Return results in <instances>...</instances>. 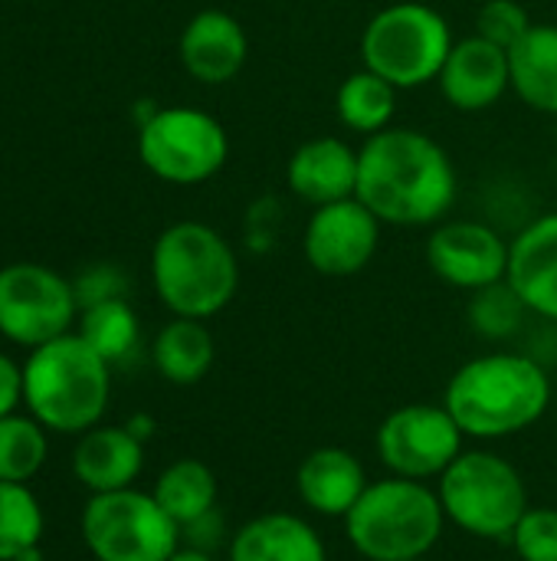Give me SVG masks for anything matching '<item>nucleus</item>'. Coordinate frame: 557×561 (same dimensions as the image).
Here are the masks:
<instances>
[{
	"label": "nucleus",
	"instance_id": "1",
	"mask_svg": "<svg viewBox=\"0 0 557 561\" xmlns=\"http://www.w3.org/2000/svg\"><path fill=\"white\" fill-rule=\"evenodd\" d=\"M381 224H437L456 201V168L440 141L417 128H384L358 151V194Z\"/></svg>",
	"mask_w": 557,
	"mask_h": 561
},
{
	"label": "nucleus",
	"instance_id": "2",
	"mask_svg": "<svg viewBox=\"0 0 557 561\" xmlns=\"http://www.w3.org/2000/svg\"><path fill=\"white\" fill-rule=\"evenodd\" d=\"M552 404L548 371L529 355H483L446 385L443 408L476 440L512 437L545 417Z\"/></svg>",
	"mask_w": 557,
	"mask_h": 561
},
{
	"label": "nucleus",
	"instance_id": "3",
	"mask_svg": "<svg viewBox=\"0 0 557 561\" xmlns=\"http://www.w3.org/2000/svg\"><path fill=\"white\" fill-rule=\"evenodd\" d=\"M112 394V365L76 332H66L23 362V404L53 434L98 427Z\"/></svg>",
	"mask_w": 557,
	"mask_h": 561
},
{
	"label": "nucleus",
	"instance_id": "4",
	"mask_svg": "<svg viewBox=\"0 0 557 561\" xmlns=\"http://www.w3.org/2000/svg\"><path fill=\"white\" fill-rule=\"evenodd\" d=\"M151 279L174 316L210 319L233 302L240 263L223 233L197 220H181L154 240Z\"/></svg>",
	"mask_w": 557,
	"mask_h": 561
},
{
	"label": "nucleus",
	"instance_id": "5",
	"mask_svg": "<svg viewBox=\"0 0 557 561\" xmlns=\"http://www.w3.org/2000/svg\"><path fill=\"white\" fill-rule=\"evenodd\" d=\"M443 503L420 480L387 477L368 483L355 510L345 516V533L355 552L368 561L427 559L443 536Z\"/></svg>",
	"mask_w": 557,
	"mask_h": 561
},
{
	"label": "nucleus",
	"instance_id": "6",
	"mask_svg": "<svg viewBox=\"0 0 557 561\" xmlns=\"http://www.w3.org/2000/svg\"><path fill=\"white\" fill-rule=\"evenodd\" d=\"M450 49L453 30L446 16L417 0L384 7L361 33L364 69L378 72L394 89H417L440 79Z\"/></svg>",
	"mask_w": 557,
	"mask_h": 561
},
{
	"label": "nucleus",
	"instance_id": "7",
	"mask_svg": "<svg viewBox=\"0 0 557 561\" xmlns=\"http://www.w3.org/2000/svg\"><path fill=\"white\" fill-rule=\"evenodd\" d=\"M437 496L446 519L479 539H512L529 510L522 473L489 450L460 454L440 477Z\"/></svg>",
	"mask_w": 557,
	"mask_h": 561
},
{
	"label": "nucleus",
	"instance_id": "8",
	"mask_svg": "<svg viewBox=\"0 0 557 561\" xmlns=\"http://www.w3.org/2000/svg\"><path fill=\"white\" fill-rule=\"evenodd\" d=\"M82 542L95 561H167L177 552L181 526L151 493H95L82 510Z\"/></svg>",
	"mask_w": 557,
	"mask_h": 561
},
{
	"label": "nucleus",
	"instance_id": "9",
	"mask_svg": "<svg viewBox=\"0 0 557 561\" xmlns=\"http://www.w3.org/2000/svg\"><path fill=\"white\" fill-rule=\"evenodd\" d=\"M144 168L167 184H200L213 178L230 154L223 125L200 108H161L138 131Z\"/></svg>",
	"mask_w": 557,
	"mask_h": 561
},
{
	"label": "nucleus",
	"instance_id": "10",
	"mask_svg": "<svg viewBox=\"0 0 557 561\" xmlns=\"http://www.w3.org/2000/svg\"><path fill=\"white\" fill-rule=\"evenodd\" d=\"M76 289L53 270L13 263L0 270V335L23 348H39L72 329Z\"/></svg>",
	"mask_w": 557,
	"mask_h": 561
},
{
	"label": "nucleus",
	"instance_id": "11",
	"mask_svg": "<svg viewBox=\"0 0 557 561\" xmlns=\"http://www.w3.org/2000/svg\"><path fill=\"white\" fill-rule=\"evenodd\" d=\"M463 431L440 404H407L384 417L378 431V454L394 477L430 480L443 477L463 454Z\"/></svg>",
	"mask_w": 557,
	"mask_h": 561
},
{
	"label": "nucleus",
	"instance_id": "12",
	"mask_svg": "<svg viewBox=\"0 0 557 561\" xmlns=\"http://www.w3.org/2000/svg\"><path fill=\"white\" fill-rule=\"evenodd\" d=\"M378 243H381V220L358 197L315 207L302 233L305 260L322 276L361 273L374 260Z\"/></svg>",
	"mask_w": 557,
	"mask_h": 561
},
{
	"label": "nucleus",
	"instance_id": "13",
	"mask_svg": "<svg viewBox=\"0 0 557 561\" xmlns=\"http://www.w3.org/2000/svg\"><path fill=\"white\" fill-rule=\"evenodd\" d=\"M430 270L456 289H486L509 273V243L479 220H450L427 240Z\"/></svg>",
	"mask_w": 557,
	"mask_h": 561
},
{
	"label": "nucleus",
	"instance_id": "14",
	"mask_svg": "<svg viewBox=\"0 0 557 561\" xmlns=\"http://www.w3.org/2000/svg\"><path fill=\"white\" fill-rule=\"evenodd\" d=\"M437 82L453 108L483 112V108L496 105L506 95V89H512L509 49L473 33V36L453 43Z\"/></svg>",
	"mask_w": 557,
	"mask_h": 561
},
{
	"label": "nucleus",
	"instance_id": "15",
	"mask_svg": "<svg viewBox=\"0 0 557 561\" xmlns=\"http://www.w3.org/2000/svg\"><path fill=\"white\" fill-rule=\"evenodd\" d=\"M286 181L312 207L348 201L358 194V151L335 135L309 138L292 151Z\"/></svg>",
	"mask_w": 557,
	"mask_h": 561
},
{
	"label": "nucleus",
	"instance_id": "16",
	"mask_svg": "<svg viewBox=\"0 0 557 561\" xmlns=\"http://www.w3.org/2000/svg\"><path fill=\"white\" fill-rule=\"evenodd\" d=\"M250 56L246 30L227 10H200L181 33V62L204 85L230 82Z\"/></svg>",
	"mask_w": 557,
	"mask_h": 561
},
{
	"label": "nucleus",
	"instance_id": "17",
	"mask_svg": "<svg viewBox=\"0 0 557 561\" xmlns=\"http://www.w3.org/2000/svg\"><path fill=\"white\" fill-rule=\"evenodd\" d=\"M506 279L529 312L557 322V214L532 220L509 243Z\"/></svg>",
	"mask_w": 557,
	"mask_h": 561
},
{
	"label": "nucleus",
	"instance_id": "18",
	"mask_svg": "<svg viewBox=\"0 0 557 561\" xmlns=\"http://www.w3.org/2000/svg\"><path fill=\"white\" fill-rule=\"evenodd\" d=\"M144 463V444L128 427H92L72 450L76 480L95 493L128 490Z\"/></svg>",
	"mask_w": 557,
	"mask_h": 561
},
{
	"label": "nucleus",
	"instance_id": "19",
	"mask_svg": "<svg viewBox=\"0 0 557 561\" xmlns=\"http://www.w3.org/2000/svg\"><path fill=\"white\" fill-rule=\"evenodd\" d=\"M295 483H299L302 503L312 513L328 516V519H345L355 510V503L361 500V493L368 490V477H364L361 460L341 447L312 450L302 460Z\"/></svg>",
	"mask_w": 557,
	"mask_h": 561
},
{
	"label": "nucleus",
	"instance_id": "20",
	"mask_svg": "<svg viewBox=\"0 0 557 561\" xmlns=\"http://www.w3.org/2000/svg\"><path fill=\"white\" fill-rule=\"evenodd\" d=\"M230 561H328L318 533L292 513L250 519L230 539Z\"/></svg>",
	"mask_w": 557,
	"mask_h": 561
},
{
	"label": "nucleus",
	"instance_id": "21",
	"mask_svg": "<svg viewBox=\"0 0 557 561\" xmlns=\"http://www.w3.org/2000/svg\"><path fill=\"white\" fill-rule=\"evenodd\" d=\"M512 89L535 112L557 115V26L532 23L529 33L509 49Z\"/></svg>",
	"mask_w": 557,
	"mask_h": 561
},
{
	"label": "nucleus",
	"instance_id": "22",
	"mask_svg": "<svg viewBox=\"0 0 557 561\" xmlns=\"http://www.w3.org/2000/svg\"><path fill=\"white\" fill-rule=\"evenodd\" d=\"M213 355H217V345L204 319H181V316H174V322H167L158 332L154 348H151V358L161 378L181 388L197 385L210 371Z\"/></svg>",
	"mask_w": 557,
	"mask_h": 561
},
{
	"label": "nucleus",
	"instance_id": "23",
	"mask_svg": "<svg viewBox=\"0 0 557 561\" xmlns=\"http://www.w3.org/2000/svg\"><path fill=\"white\" fill-rule=\"evenodd\" d=\"M151 496L181 526V533L213 513L217 477L204 460H174L154 483Z\"/></svg>",
	"mask_w": 557,
	"mask_h": 561
},
{
	"label": "nucleus",
	"instance_id": "24",
	"mask_svg": "<svg viewBox=\"0 0 557 561\" xmlns=\"http://www.w3.org/2000/svg\"><path fill=\"white\" fill-rule=\"evenodd\" d=\"M397 92L401 89H394L378 72L358 69L338 85L335 112H338L341 125H348L351 131L378 135V131L391 128V118L397 112Z\"/></svg>",
	"mask_w": 557,
	"mask_h": 561
},
{
	"label": "nucleus",
	"instance_id": "25",
	"mask_svg": "<svg viewBox=\"0 0 557 561\" xmlns=\"http://www.w3.org/2000/svg\"><path fill=\"white\" fill-rule=\"evenodd\" d=\"M79 335L108 362L118 365L138 348V316L125 299H108L82 309Z\"/></svg>",
	"mask_w": 557,
	"mask_h": 561
},
{
	"label": "nucleus",
	"instance_id": "26",
	"mask_svg": "<svg viewBox=\"0 0 557 561\" xmlns=\"http://www.w3.org/2000/svg\"><path fill=\"white\" fill-rule=\"evenodd\" d=\"M46 427L36 417H0V483H30L46 463Z\"/></svg>",
	"mask_w": 557,
	"mask_h": 561
},
{
	"label": "nucleus",
	"instance_id": "27",
	"mask_svg": "<svg viewBox=\"0 0 557 561\" xmlns=\"http://www.w3.org/2000/svg\"><path fill=\"white\" fill-rule=\"evenodd\" d=\"M43 539V506L26 483H0V561H16Z\"/></svg>",
	"mask_w": 557,
	"mask_h": 561
},
{
	"label": "nucleus",
	"instance_id": "28",
	"mask_svg": "<svg viewBox=\"0 0 557 561\" xmlns=\"http://www.w3.org/2000/svg\"><path fill=\"white\" fill-rule=\"evenodd\" d=\"M525 312L529 309L519 299V293L509 286V279L492 283L486 289H476L473 302H469V322L486 339H509L522 325Z\"/></svg>",
	"mask_w": 557,
	"mask_h": 561
},
{
	"label": "nucleus",
	"instance_id": "29",
	"mask_svg": "<svg viewBox=\"0 0 557 561\" xmlns=\"http://www.w3.org/2000/svg\"><path fill=\"white\" fill-rule=\"evenodd\" d=\"M509 542L522 561H557V510L529 506Z\"/></svg>",
	"mask_w": 557,
	"mask_h": 561
},
{
	"label": "nucleus",
	"instance_id": "30",
	"mask_svg": "<svg viewBox=\"0 0 557 561\" xmlns=\"http://www.w3.org/2000/svg\"><path fill=\"white\" fill-rule=\"evenodd\" d=\"M529 26H532V16L519 0H489V3H483V10L476 16V36H483L502 49H512L529 33Z\"/></svg>",
	"mask_w": 557,
	"mask_h": 561
},
{
	"label": "nucleus",
	"instance_id": "31",
	"mask_svg": "<svg viewBox=\"0 0 557 561\" xmlns=\"http://www.w3.org/2000/svg\"><path fill=\"white\" fill-rule=\"evenodd\" d=\"M76 302L79 309H89L95 302H108V299H121V289H125V279L108 270V266H98V270H89L76 286Z\"/></svg>",
	"mask_w": 557,
	"mask_h": 561
},
{
	"label": "nucleus",
	"instance_id": "32",
	"mask_svg": "<svg viewBox=\"0 0 557 561\" xmlns=\"http://www.w3.org/2000/svg\"><path fill=\"white\" fill-rule=\"evenodd\" d=\"M20 401H23V368H16V362L0 352V417L13 414Z\"/></svg>",
	"mask_w": 557,
	"mask_h": 561
},
{
	"label": "nucleus",
	"instance_id": "33",
	"mask_svg": "<svg viewBox=\"0 0 557 561\" xmlns=\"http://www.w3.org/2000/svg\"><path fill=\"white\" fill-rule=\"evenodd\" d=\"M125 427H128V431H131V434H135V437H138L141 444H144V440L151 437V431H154V424H151V417H144V414H138V417H131V421H128Z\"/></svg>",
	"mask_w": 557,
	"mask_h": 561
},
{
	"label": "nucleus",
	"instance_id": "34",
	"mask_svg": "<svg viewBox=\"0 0 557 561\" xmlns=\"http://www.w3.org/2000/svg\"><path fill=\"white\" fill-rule=\"evenodd\" d=\"M167 561H213L204 549H177Z\"/></svg>",
	"mask_w": 557,
	"mask_h": 561
},
{
	"label": "nucleus",
	"instance_id": "35",
	"mask_svg": "<svg viewBox=\"0 0 557 561\" xmlns=\"http://www.w3.org/2000/svg\"><path fill=\"white\" fill-rule=\"evenodd\" d=\"M417 561H427V559H417Z\"/></svg>",
	"mask_w": 557,
	"mask_h": 561
}]
</instances>
